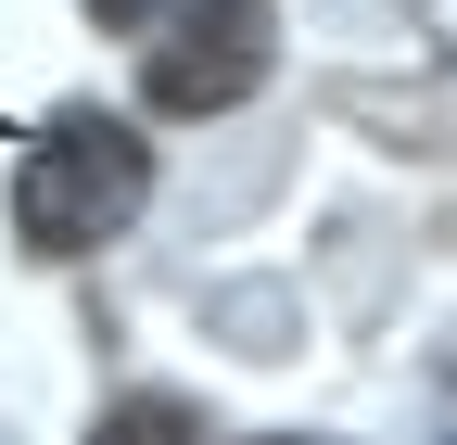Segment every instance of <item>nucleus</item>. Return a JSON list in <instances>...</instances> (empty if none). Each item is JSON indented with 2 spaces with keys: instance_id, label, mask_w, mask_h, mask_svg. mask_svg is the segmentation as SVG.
<instances>
[{
  "instance_id": "f257e3e1",
  "label": "nucleus",
  "mask_w": 457,
  "mask_h": 445,
  "mask_svg": "<svg viewBox=\"0 0 457 445\" xmlns=\"http://www.w3.org/2000/svg\"><path fill=\"white\" fill-rule=\"evenodd\" d=\"M140 204H153V140L128 115H102V102H64L13 165V242L26 255H102Z\"/></svg>"
},
{
  "instance_id": "39448f33",
  "label": "nucleus",
  "mask_w": 457,
  "mask_h": 445,
  "mask_svg": "<svg viewBox=\"0 0 457 445\" xmlns=\"http://www.w3.org/2000/svg\"><path fill=\"white\" fill-rule=\"evenodd\" d=\"M267 445H305V432H267Z\"/></svg>"
},
{
  "instance_id": "f03ea898",
  "label": "nucleus",
  "mask_w": 457,
  "mask_h": 445,
  "mask_svg": "<svg viewBox=\"0 0 457 445\" xmlns=\"http://www.w3.org/2000/svg\"><path fill=\"white\" fill-rule=\"evenodd\" d=\"M279 64V26H267V0H216V13L191 26H165L140 51V89H153V115H228V102H254Z\"/></svg>"
},
{
  "instance_id": "20e7f679",
  "label": "nucleus",
  "mask_w": 457,
  "mask_h": 445,
  "mask_svg": "<svg viewBox=\"0 0 457 445\" xmlns=\"http://www.w3.org/2000/svg\"><path fill=\"white\" fill-rule=\"evenodd\" d=\"M89 13H102L114 38H140V51H153L165 26H191V13H216V0H89Z\"/></svg>"
},
{
  "instance_id": "7ed1b4c3",
  "label": "nucleus",
  "mask_w": 457,
  "mask_h": 445,
  "mask_svg": "<svg viewBox=\"0 0 457 445\" xmlns=\"http://www.w3.org/2000/svg\"><path fill=\"white\" fill-rule=\"evenodd\" d=\"M89 445H204V420H191L179 395H114V407L89 420Z\"/></svg>"
}]
</instances>
